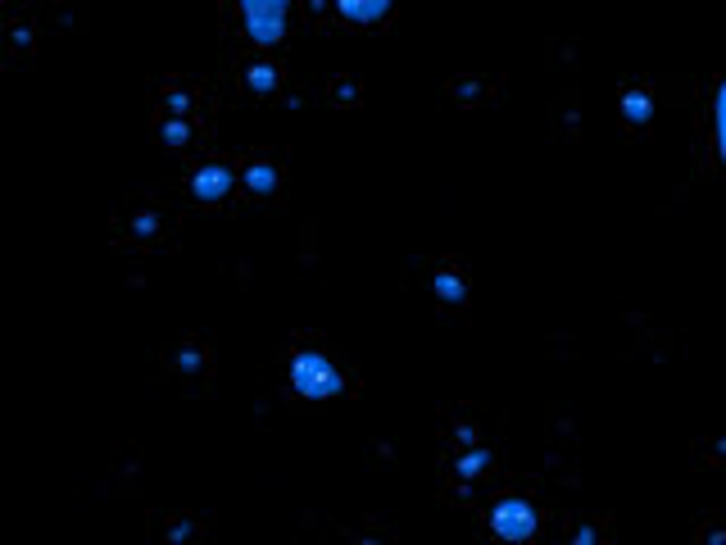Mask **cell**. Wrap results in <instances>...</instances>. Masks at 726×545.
<instances>
[{
	"instance_id": "cell-3",
	"label": "cell",
	"mask_w": 726,
	"mask_h": 545,
	"mask_svg": "<svg viewBox=\"0 0 726 545\" xmlns=\"http://www.w3.org/2000/svg\"><path fill=\"white\" fill-rule=\"evenodd\" d=\"M491 527L504 536V541H527L531 532H536V509L527 505V500H500L491 514Z\"/></svg>"
},
{
	"instance_id": "cell-2",
	"label": "cell",
	"mask_w": 726,
	"mask_h": 545,
	"mask_svg": "<svg viewBox=\"0 0 726 545\" xmlns=\"http://www.w3.org/2000/svg\"><path fill=\"white\" fill-rule=\"evenodd\" d=\"M241 23L255 37V46H282L286 28H291V5L286 0H246Z\"/></svg>"
},
{
	"instance_id": "cell-4",
	"label": "cell",
	"mask_w": 726,
	"mask_h": 545,
	"mask_svg": "<svg viewBox=\"0 0 726 545\" xmlns=\"http://www.w3.org/2000/svg\"><path fill=\"white\" fill-rule=\"evenodd\" d=\"M227 191H232V169H227V164H205V169L191 178V196H196L200 205H218V200H227Z\"/></svg>"
},
{
	"instance_id": "cell-8",
	"label": "cell",
	"mask_w": 726,
	"mask_h": 545,
	"mask_svg": "<svg viewBox=\"0 0 726 545\" xmlns=\"http://www.w3.org/2000/svg\"><path fill=\"white\" fill-rule=\"evenodd\" d=\"M250 87H255L259 96H268V91L277 87V73L268 69V64H255V69H250Z\"/></svg>"
},
{
	"instance_id": "cell-6",
	"label": "cell",
	"mask_w": 726,
	"mask_h": 545,
	"mask_svg": "<svg viewBox=\"0 0 726 545\" xmlns=\"http://www.w3.org/2000/svg\"><path fill=\"white\" fill-rule=\"evenodd\" d=\"M246 187L255 191V196H273V191H277V169H273V164H264V159H259V164H250V169H246Z\"/></svg>"
},
{
	"instance_id": "cell-12",
	"label": "cell",
	"mask_w": 726,
	"mask_h": 545,
	"mask_svg": "<svg viewBox=\"0 0 726 545\" xmlns=\"http://www.w3.org/2000/svg\"><path fill=\"white\" fill-rule=\"evenodd\" d=\"M627 114H631V119H645V100L631 96V100H627Z\"/></svg>"
},
{
	"instance_id": "cell-14",
	"label": "cell",
	"mask_w": 726,
	"mask_h": 545,
	"mask_svg": "<svg viewBox=\"0 0 726 545\" xmlns=\"http://www.w3.org/2000/svg\"><path fill=\"white\" fill-rule=\"evenodd\" d=\"M363 545H373V541H363Z\"/></svg>"
},
{
	"instance_id": "cell-9",
	"label": "cell",
	"mask_w": 726,
	"mask_h": 545,
	"mask_svg": "<svg viewBox=\"0 0 726 545\" xmlns=\"http://www.w3.org/2000/svg\"><path fill=\"white\" fill-rule=\"evenodd\" d=\"M159 137H164V146H187V137H191V132H187V123H182V119H168Z\"/></svg>"
},
{
	"instance_id": "cell-11",
	"label": "cell",
	"mask_w": 726,
	"mask_h": 545,
	"mask_svg": "<svg viewBox=\"0 0 726 545\" xmlns=\"http://www.w3.org/2000/svg\"><path fill=\"white\" fill-rule=\"evenodd\" d=\"M481 468H486V455H472V459H463V464H459V473L472 477V473H481Z\"/></svg>"
},
{
	"instance_id": "cell-13",
	"label": "cell",
	"mask_w": 726,
	"mask_h": 545,
	"mask_svg": "<svg viewBox=\"0 0 726 545\" xmlns=\"http://www.w3.org/2000/svg\"><path fill=\"white\" fill-rule=\"evenodd\" d=\"M568 545H590V532H581V536H577V541H568Z\"/></svg>"
},
{
	"instance_id": "cell-10",
	"label": "cell",
	"mask_w": 726,
	"mask_h": 545,
	"mask_svg": "<svg viewBox=\"0 0 726 545\" xmlns=\"http://www.w3.org/2000/svg\"><path fill=\"white\" fill-rule=\"evenodd\" d=\"M717 146H722V155H726V82H722V91H717Z\"/></svg>"
},
{
	"instance_id": "cell-7",
	"label": "cell",
	"mask_w": 726,
	"mask_h": 545,
	"mask_svg": "<svg viewBox=\"0 0 726 545\" xmlns=\"http://www.w3.org/2000/svg\"><path fill=\"white\" fill-rule=\"evenodd\" d=\"M436 296H441L445 305H459V300H463V282L454 278V273H436Z\"/></svg>"
},
{
	"instance_id": "cell-1",
	"label": "cell",
	"mask_w": 726,
	"mask_h": 545,
	"mask_svg": "<svg viewBox=\"0 0 726 545\" xmlns=\"http://www.w3.org/2000/svg\"><path fill=\"white\" fill-rule=\"evenodd\" d=\"M291 387L305 400H327V396H341V373L327 364V355L305 350V355L291 359Z\"/></svg>"
},
{
	"instance_id": "cell-5",
	"label": "cell",
	"mask_w": 726,
	"mask_h": 545,
	"mask_svg": "<svg viewBox=\"0 0 726 545\" xmlns=\"http://www.w3.org/2000/svg\"><path fill=\"white\" fill-rule=\"evenodd\" d=\"M336 14H345L350 23H382L386 14H391V5H386V0H368V5H363V0H341Z\"/></svg>"
}]
</instances>
